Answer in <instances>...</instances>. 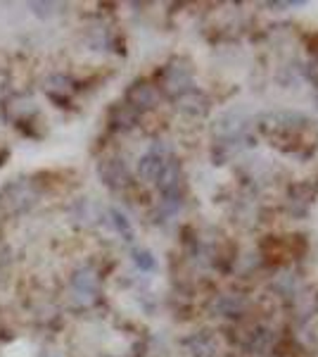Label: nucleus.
<instances>
[{
  "label": "nucleus",
  "mask_w": 318,
  "mask_h": 357,
  "mask_svg": "<svg viewBox=\"0 0 318 357\" xmlns=\"http://www.w3.org/2000/svg\"><path fill=\"white\" fill-rule=\"evenodd\" d=\"M245 298L242 296H218L216 301H214L212 305V310L216 314H221V317H235V314H240L242 310H245Z\"/></svg>",
  "instance_id": "f8f14e48"
},
{
  "label": "nucleus",
  "mask_w": 318,
  "mask_h": 357,
  "mask_svg": "<svg viewBox=\"0 0 318 357\" xmlns=\"http://www.w3.org/2000/svg\"><path fill=\"white\" fill-rule=\"evenodd\" d=\"M171 155L166 146H152L150 151L143 155L141 162H138V176L148 183H157L159 174L164 172V167L169 165Z\"/></svg>",
  "instance_id": "20e7f679"
},
{
  "label": "nucleus",
  "mask_w": 318,
  "mask_h": 357,
  "mask_svg": "<svg viewBox=\"0 0 318 357\" xmlns=\"http://www.w3.org/2000/svg\"><path fill=\"white\" fill-rule=\"evenodd\" d=\"M133 262H136V267L141 269V272H152L154 267H157V260H154V255L150 250H133Z\"/></svg>",
  "instance_id": "2eb2a0df"
},
{
  "label": "nucleus",
  "mask_w": 318,
  "mask_h": 357,
  "mask_svg": "<svg viewBox=\"0 0 318 357\" xmlns=\"http://www.w3.org/2000/svg\"><path fill=\"white\" fill-rule=\"evenodd\" d=\"M176 102H178V110H183L186 114H193V117H198V114H205L207 112V98L198 93L195 89H190L188 93H183V96H178L176 98Z\"/></svg>",
  "instance_id": "1a4fd4ad"
},
{
  "label": "nucleus",
  "mask_w": 318,
  "mask_h": 357,
  "mask_svg": "<svg viewBox=\"0 0 318 357\" xmlns=\"http://www.w3.org/2000/svg\"><path fill=\"white\" fill-rule=\"evenodd\" d=\"M57 8H60L57 3H31V10H33V13H36L38 17H50Z\"/></svg>",
  "instance_id": "f3484780"
},
{
  "label": "nucleus",
  "mask_w": 318,
  "mask_h": 357,
  "mask_svg": "<svg viewBox=\"0 0 318 357\" xmlns=\"http://www.w3.org/2000/svg\"><path fill=\"white\" fill-rule=\"evenodd\" d=\"M97 293H100V286H97L95 269L84 267L72 276V301H74V305H79V307H90V305L97 301Z\"/></svg>",
  "instance_id": "7ed1b4c3"
},
{
  "label": "nucleus",
  "mask_w": 318,
  "mask_h": 357,
  "mask_svg": "<svg viewBox=\"0 0 318 357\" xmlns=\"http://www.w3.org/2000/svg\"><path fill=\"white\" fill-rule=\"evenodd\" d=\"M159 89L171 98L188 93L193 89V67H190V62L183 60V57L166 62L159 72Z\"/></svg>",
  "instance_id": "f03ea898"
},
{
  "label": "nucleus",
  "mask_w": 318,
  "mask_h": 357,
  "mask_svg": "<svg viewBox=\"0 0 318 357\" xmlns=\"http://www.w3.org/2000/svg\"><path fill=\"white\" fill-rule=\"evenodd\" d=\"M186 348L193 357H209V355H214V350H216V341H214L212 333L202 331V333H195V336L188 338Z\"/></svg>",
  "instance_id": "9d476101"
},
{
  "label": "nucleus",
  "mask_w": 318,
  "mask_h": 357,
  "mask_svg": "<svg viewBox=\"0 0 318 357\" xmlns=\"http://www.w3.org/2000/svg\"><path fill=\"white\" fill-rule=\"evenodd\" d=\"M8 158H10V151H8V148L0 146V167L5 165V160H8Z\"/></svg>",
  "instance_id": "a211bd4d"
},
{
  "label": "nucleus",
  "mask_w": 318,
  "mask_h": 357,
  "mask_svg": "<svg viewBox=\"0 0 318 357\" xmlns=\"http://www.w3.org/2000/svg\"><path fill=\"white\" fill-rule=\"evenodd\" d=\"M10 264H13V252H10L8 243L0 241V279H5L10 272Z\"/></svg>",
  "instance_id": "dca6fc26"
},
{
  "label": "nucleus",
  "mask_w": 318,
  "mask_h": 357,
  "mask_svg": "<svg viewBox=\"0 0 318 357\" xmlns=\"http://www.w3.org/2000/svg\"><path fill=\"white\" fill-rule=\"evenodd\" d=\"M109 122H112L114 129H133L138 122V112L133 110L131 105H126V102H119V105L112 107V112H109Z\"/></svg>",
  "instance_id": "9b49d317"
},
{
  "label": "nucleus",
  "mask_w": 318,
  "mask_h": 357,
  "mask_svg": "<svg viewBox=\"0 0 318 357\" xmlns=\"http://www.w3.org/2000/svg\"><path fill=\"white\" fill-rule=\"evenodd\" d=\"M311 198H314V193L309 191V186H294L290 191V205H299L297 212H304L311 205Z\"/></svg>",
  "instance_id": "4468645a"
},
{
  "label": "nucleus",
  "mask_w": 318,
  "mask_h": 357,
  "mask_svg": "<svg viewBox=\"0 0 318 357\" xmlns=\"http://www.w3.org/2000/svg\"><path fill=\"white\" fill-rule=\"evenodd\" d=\"M74 91H77V86H74L72 79L65 77V74H50L43 82V93L53 102H60V105H67V102L72 100Z\"/></svg>",
  "instance_id": "0eeeda50"
},
{
  "label": "nucleus",
  "mask_w": 318,
  "mask_h": 357,
  "mask_svg": "<svg viewBox=\"0 0 318 357\" xmlns=\"http://www.w3.org/2000/svg\"><path fill=\"white\" fill-rule=\"evenodd\" d=\"M109 222H112L114 231H119L126 241L133 238V229H131V222L126 220V215H121L119 210H109Z\"/></svg>",
  "instance_id": "ddd939ff"
},
{
  "label": "nucleus",
  "mask_w": 318,
  "mask_h": 357,
  "mask_svg": "<svg viewBox=\"0 0 318 357\" xmlns=\"http://www.w3.org/2000/svg\"><path fill=\"white\" fill-rule=\"evenodd\" d=\"M97 174H100L102 183L112 191H121L131 183V174H129V167H126L124 160L119 158H109V160H102L97 165Z\"/></svg>",
  "instance_id": "423d86ee"
},
{
  "label": "nucleus",
  "mask_w": 318,
  "mask_h": 357,
  "mask_svg": "<svg viewBox=\"0 0 318 357\" xmlns=\"http://www.w3.org/2000/svg\"><path fill=\"white\" fill-rule=\"evenodd\" d=\"M40 191L38 183L29 176H19L8 181L0 188V224L15 220V217L24 215L38 203Z\"/></svg>",
  "instance_id": "f257e3e1"
},
{
  "label": "nucleus",
  "mask_w": 318,
  "mask_h": 357,
  "mask_svg": "<svg viewBox=\"0 0 318 357\" xmlns=\"http://www.w3.org/2000/svg\"><path fill=\"white\" fill-rule=\"evenodd\" d=\"M157 102H159V89L154 84L145 82V79L133 82L129 86V91H126V105H131L136 112L152 110Z\"/></svg>",
  "instance_id": "39448f33"
},
{
  "label": "nucleus",
  "mask_w": 318,
  "mask_h": 357,
  "mask_svg": "<svg viewBox=\"0 0 318 357\" xmlns=\"http://www.w3.org/2000/svg\"><path fill=\"white\" fill-rule=\"evenodd\" d=\"M247 348L252 350V353L257 355H266L273 350V333L269 329H264V326H257V329H252L247 333Z\"/></svg>",
  "instance_id": "6e6552de"
}]
</instances>
